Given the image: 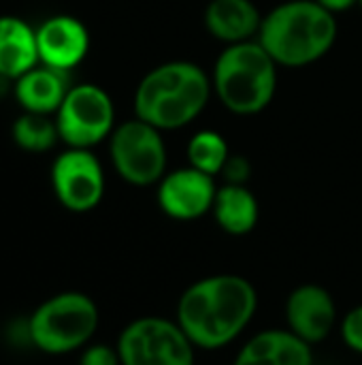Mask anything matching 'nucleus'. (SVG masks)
<instances>
[{"label": "nucleus", "instance_id": "1", "mask_svg": "<svg viewBox=\"0 0 362 365\" xmlns=\"http://www.w3.org/2000/svg\"><path fill=\"white\" fill-rule=\"evenodd\" d=\"M258 308L254 284L237 274H213L192 282L177 302L175 321L196 349L218 351L235 342Z\"/></svg>", "mask_w": 362, "mask_h": 365}, {"label": "nucleus", "instance_id": "2", "mask_svg": "<svg viewBox=\"0 0 362 365\" xmlns=\"http://www.w3.org/2000/svg\"><path fill=\"white\" fill-rule=\"evenodd\" d=\"M211 90V79L198 64L186 60L164 62L139 81L134 113L158 130H177L203 113Z\"/></svg>", "mask_w": 362, "mask_h": 365}, {"label": "nucleus", "instance_id": "3", "mask_svg": "<svg viewBox=\"0 0 362 365\" xmlns=\"http://www.w3.org/2000/svg\"><path fill=\"white\" fill-rule=\"evenodd\" d=\"M258 43L277 66H307L324 58L337 38V19L316 0H288L262 17Z\"/></svg>", "mask_w": 362, "mask_h": 365}, {"label": "nucleus", "instance_id": "4", "mask_svg": "<svg viewBox=\"0 0 362 365\" xmlns=\"http://www.w3.org/2000/svg\"><path fill=\"white\" fill-rule=\"evenodd\" d=\"M211 86L228 111L254 115L267 109L275 96L277 64L258 38L235 43L215 60Z\"/></svg>", "mask_w": 362, "mask_h": 365}, {"label": "nucleus", "instance_id": "5", "mask_svg": "<svg viewBox=\"0 0 362 365\" xmlns=\"http://www.w3.org/2000/svg\"><path fill=\"white\" fill-rule=\"evenodd\" d=\"M98 308L85 293L68 291L41 304L28 321L30 342L47 355L85 346L98 329Z\"/></svg>", "mask_w": 362, "mask_h": 365}, {"label": "nucleus", "instance_id": "6", "mask_svg": "<svg viewBox=\"0 0 362 365\" xmlns=\"http://www.w3.org/2000/svg\"><path fill=\"white\" fill-rule=\"evenodd\" d=\"M122 365H194L196 346L177 321L141 317L124 327L117 338Z\"/></svg>", "mask_w": 362, "mask_h": 365}, {"label": "nucleus", "instance_id": "7", "mask_svg": "<svg viewBox=\"0 0 362 365\" xmlns=\"http://www.w3.org/2000/svg\"><path fill=\"white\" fill-rule=\"evenodd\" d=\"M111 163L132 186H151L166 175V145L162 130L134 118L113 128L109 137Z\"/></svg>", "mask_w": 362, "mask_h": 365}, {"label": "nucleus", "instance_id": "8", "mask_svg": "<svg viewBox=\"0 0 362 365\" xmlns=\"http://www.w3.org/2000/svg\"><path fill=\"white\" fill-rule=\"evenodd\" d=\"M113 122V101L102 88L94 83L73 86L55 111L60 139L68 148L79 150H90L92 145L111 137Z\"/></svg>", "mask_w": 362, "mask_h": 365}, {"label": "nucleus", "instance_id": "9", "mask_svg": "<svg viewBox=\"0 0 362 365\" xmlns=\"http://www.w3.org/2000/svg\"><path fill=\"white\" fill-rule=\"evenodd\" d=\"M51 186L58 201L70 212L94 210L105 195V173L100 160L90 150L68 148L51 167Z\"/></svg>", "mask_w": 362, "mask_h": 365}, {"label": "nucleus", "instance_id": "10", "mask_svg": "<svg viewBox=\"0 0 362 365\" xmlns=\"http://www.w3.org/2000/svg\"><path fill=\"white\" fill-rule=\"evenodd\" d=\"M215 178L194 167H181L158 182V205L173 220H198L215 201Z\"/></svg>", "mask_w": 362, "mask_h": 365}, {"label": "nucleus", "instance_id": "11", "mask_svg": "<svg viewBox=\"0 0 362 365\" xmlns=\"http://www.w3.org/2000/svg\"><path fill=\"white\" fill-rule=\"evenodd\" d=\"M284 312L288 329L312 346L326 340L337 323L335 299L320 284L297 287L288 295Z\"/></svg>", "mask_w": 362, "mask_h": 365}, {"label": "nucleus", "instance_id": "12", "mask_svg": "<svg viewBox=\"0 0 362 365\" xmlns=\"http://www.w3.org/2000/svg\"><path fill=\"white\" fill-rule=\"evenodd\" d=\"M36 45L41 64L66 73L85 58L90 49V34L79 19L70 15H55L38 26Z\"/></svg>", "mask_w": 362, "mask_h": 365}, {"label": "nucleus", "instance_id": "13", "mask_svg": "<svg viewBox=\"0 0 362 365\" xmlns=\"http://www.w3.org/2000/svg\"><path fill=\"white\" fill-rule=\"evenodd\" d=\"M233 365H314V351L290 329H265L241 346Z\"/></svg>", "mask_w": 362, "mask_h": 365}, {"label": "nucleus", "instance_id": "14", "mask_svg": "<svg viewBox=\"0 0 362 365\" xmlns=\"http://www.w3.org/2000/svg\"><path fill=\"white\" fill-rule=\"evenodd\" d=\"M262 17L252 0H211L205 9L207 30L226 45L254 41L260 32Z\"/></svg>", "mask_w": 362, "mask_h": 365}, {"label": "nucleus", "instance_id": "15", "mask_svg": "<svg viewBox=\"0 0 362 365\" xmlns=\"http://www.w3.org/2000/svg\"><path fill=\"white\" fill-rule=\"evenodd\" d=\"M68 90L70 86L64 71L38 64L17 79L15 98L23 111L49 115L60 109Z\"/></svg>", "mask_w": 362, "mask_h": 365}, {"label": "nucleus", "instance_id": "16", "mask_svg": "<svg viewBox=\"0 0 362 365\" xmlns=\"http://www.w3.org/2000/svg\"><path fill=\"white\" fill-rule=\"evenodd\" d=\"M38 64L36 30L19 17H0V77L19 79Z\"/></svg>", "mask_w": 362, "mask_h": 365}, {"label": "nucleus", "instance_id": "17", "mask_svg": "<svg viewBox=\"0 0 362 365\" xmlns=\"http://www.w3.org/2000/svg\"><path fill=\"white\" fill-rule=\"evenodd\" d=\"M211 214L222 231L228 235H247L258 225V199L247 186L224 184L215 192Z\"/></svg>", "mask_w": 362, "mask_h": 365}, {"label": "nucleus", "instance_id": "18", "mask_svg": "<svg viewBox=\"0 0 362 365\" xmlns=\"http://www.w3.org/2000/svg\"><path fill=\"white\" fill-rule=\"evenodd\" d=\"M228 156H230L228 143L218 130H198L188 141L190 167H194L207 175H213V178L220 175Z\"/></svg>", "mask_w": 362, "mask_h": 365}, {"label": "nucleus", "instance_id": "19", "mask_svg": "<svg viewBox=\"0 0 362 365\" xmlns=\"http://www.w3.org/2000/svg\"><path fill=\"white\" fill-rule=\"evenodd\" d=\"M58 139V124L55 120H49V115L23 111L13 124V141L26 152H47Z\"/></svg>", "mask_w": 362, "mask_h": 365}, {"label": "nucleus", "instance_id": "20", "mask_svg": "<svg viewBox=\"0 0 362 365\" xmlns=\"http://www.w3.org/2000/svg\"><path fill=\"white\" fill-rule=\"evenodd\" d=\"M339 331H341V338L348 344V349H352L354 353L362 355V304L352 308L344 317Z\"/></svg>", "mask_w": 362, "mask_h": 365}, {"label": "nucleus", "instance_id": "21", "mask_svg": "<svg viewBox=\"0 0 362 365\" xmlns=\"http://www.w3.org/2000/svg\"><path fill=\"white\" fill-rule=\"evenodd\" d=\"M224 178V184H239V186H245L250 175H252V165L245 156L241 154H230L226 165L222 167V173Z\"/></svg>", "mask_w": 362, "mask_h": 365}, {"label": "nucleus", "instance_id": "22", "mask_svg": "<svg viewBox=\"0 0 362 365\" xmlns=\"http://www.w3.org/2000/svg\"><path fill=\"white\" fill-rule=\"evenodd\" d=\"M79 365H122L117 349L109 344H92L81 353Z\"/></svg>", "mask_w": 362, "mask_h": 365}, {"label": "nucleus", "instance_id": "23", "mask_svg": "<svg viewBox=\"0 0 362 365\" xmlns=\"http://www.w3.org/2000/svg\"><path fill=\"white\" fill-rule=\"evenodd\" d=\"M316 2L322 4L326 11H331L335 15V13H341V11H348V9L356 6L361 0H316Z\"/></svg>", "mask_w": 362, "mask_h": 365}, {"label": "nucleus", "instance_id": "24", "mask_svg": "<svg viewBox=\"0 0 362 365\" xmlns=\"http://www.w3.org/2000/svg\"><path fill=\"white\" fill-rule=\"evenodd\" d=\"M358 4H361V6H362V0H361V2H358Z\"/></svg>", "mask_w": 362, "mask_h": 365}]
</instances>
